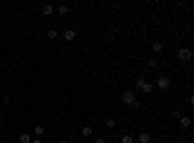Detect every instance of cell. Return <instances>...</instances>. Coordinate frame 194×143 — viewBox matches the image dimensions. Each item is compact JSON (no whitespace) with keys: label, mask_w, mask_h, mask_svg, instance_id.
<instances>
[{"label":"cell","mask_w":194,"mask_h":143,"mask_svg":"<svg viewBox=\"0 0 194 143\" xmlns=\"http://www.w3.org/2000/svg\"><path fill=\"white\" fill-rule=\"evenodd\" d=\"M177 56H179V60H183V62H188L190 58H192V52H190V48H186V46H183V48H179V52H177Z\"/></svg>","instance_id":"obj_1"},{"label":"cell","mask_w":194,"mask_h":143,"mask_svg":"<svg viewBox=\"0 0 194 143\" xmlns=\"http://www.w3.org/2000/svg\"><path fill=\"white\" fill-rule=\"evenodd\" d=\"M136 87H140L144 93H152V91H153V85H152V83H148L144 78H140L138 81H136Z\"/></svg>","instance_id":"obj_2"},{"label":"cell","mask_w":194,"mask_h":143,"mask_svg":"<svg viewBox=\"0 0 194 143\" xmlns=\"http://www.w3.org/2000/svg\"><path fill=\"white\" fill-rule=\"evenodd\" d=\"M157 87L161 89V91L169 89V87H171V79L165 78V75H159V78H157Z\"/></svg>","instance_id":"obj_3"},{"label":"cell","mask_w":194,"mask_h":143,"mask_svg":"<svg viewBox=\"0 0 194 143\" xmlns=\"http://www.w3.org/2000/svg\"><path fill=\"white\" fill-rule=\"evenodd\" d=\"M134 101H136V93L132 91V89H128V91L122 93V102H126V105H132Z\"/></svg>","instance_id":"obj_4"},{"label":"cell","mask_w":194,"mask_h":143,"mask_svg":"<svg viewBox=\"0 0 194 143\" xmlns=\"http://www.w3.org/2000/svg\"><path fill=\"white\" fill-rule=\"evenodd\" d=\"M138 141L140 143H149V141H152V135H149L148 132H142V134L138 135Z\"/></svg>","instance_id":"obj_5"},{"label":"cell","mask_w":194,"mask_h":143,"mask_svg":"<svg viewBox=\"0 0 194 143\" xmlns=\"http://www.w3.org/2000/svg\"><path fill=\"white\" fill-rule=\"evenodd\" d=\"M52 12H55V8H52L51 4H43V14L45 16H51Z\"/></svg>","instance_id":"obj_6"},{"label":"cell","mask_w":194,"mask_h":143,"mask_svg":"<svg viewBox=\"0 0 194 143\" xmlns=\"http://www.w3.org/2000/svg\"><path fill=\"white\" fill-rule=\"evenodd\" d=\"M91 132H93L91 126H83V128H82V135H83V137H89V135H91Z\"/></svg>","instance_id":"obj_7"},{"label":"cell","mask_w":194,"mask_h":143,"mask_svg":"<svg viewBox=\"0 0 194 143\" xmlns=\"http://www.w3.org/2000/svg\"><path fill=\"white\" fill-rule=\"evenodd\" d=\"M179 126H180V128H188V126H190V118H188V116H185V118H180Z\"/></svg>","instance_id":"obj_8"},{"label":"cell","mask_w":194,"mask_h":143,"mask_svg":"<svg viewBox=\"0 0 194 143\" xmlns=\"http://www.w3.org/2000/svg\"><path fill=\"white\" fill-rule=\"evenodd\" d=\"M105 126H107V128H109V129H113V128H115V126H116L115 118H105Z\"/></svg>","instance_id":"obj_9"},{"label":"cell","mask_w":194,"mask_h":143,"mask_svg":"<svg viewBox=\"0 0 194 143\" xmlns=\"http://www.w3.org/2000/svg\"><path fill=\"white\" fill-rule=\"evenodd\" d=\"M43 134H45V126L37 124V126H35V135H39V137H41Z\"/></svg>","instance_id":"obj_10"},{"label":"cell","mask_w":194,"mask_h":143,"mask_svg":"<svg viewBox=\"0 0 194 143\" xmlns=\"http://www.w3.org/2000/svg\"><path fill=\"white\" fill-rule=\"evenodd\" d=\"M64 39H66V41H74V39H76V31H66Z\"/></svg>","instance_id":"obj_11"},{"label":"cell","mask_w":194,"mask_h":143,"mask_svg":"<svg viewBox=\"0 0 194 143\" xmlns=\"http://www.w3.org/2000/svg\"><path fill=\"white\" fill-rule=\"evenodd\" d=\"M120 141H122V143H132V141H134V137H132L130 134H124L122 137H120Z\"/></svg>","instance_id":"obj_12"},{"label":"cell","mask_w":194,"mask_h":143,"mask_svg":"<svg viewBox=\"0 0 194 143\" xmlns=\"http://www.w3.org/2000/svg\"><path fill=\"white\" fill-rule=\"evenodd\" d=\"M19 143H31V137H29V134H22V135H19Z\"/></svg>","instance_id":"obj_13"},{"label":"cell","mask_w":194,"mask_h":143,"mask_svg":"<svg viewBox=\"0 0 194 143\" xmlns=\"http://www.w3.org/2000/svg\"><path fill=\"white\" fill-rule=\"evenodd\" d=\"M152 51L153 52H161L163 51V45H161V43H153V45H152Z\"/></svg>","instance_id":"obj_14"},{"label":"cell","mask_w":194,"mask_h":143,"mask_svg":"<svg viewBox=\"0 0 194 143\" xmlns=\"http://www.w3.org/2000/svg\"><path fill=\"white\" fill-rule=\"evenodd\" d=\"M56 35H58V33H56L55 29H49V31H47V37L49 39H56Z\"/></svg>","instance_id":"obj_15"},{"label":"cell","mask_w":194,"mask_h":143,"mask_svg":"<svg viewBox=\"0 0 194 143\" xmlns=\"http://www.w3.org/2000/svg\"><path fill=\"white\" fill-rule=\"evenodd\" d=\"M66 12H68V8H66V6H58V14H62V16H64Z\"/></svg>","instance_id":"obj_16"},{"label":"cell","mask_w":194,"mask_h":143,"mask_svg":"<svg viewBox=\"0 0 194 143\" xmlns=\"http://www.w3.org/2000/svg\"><path fill=\"white\" fill-rule=\"evenodd\" d=\"M148 66H152V68H153V66H157V60H155V58H149V60H148Z\"/></svg>","instance_id":"obj_17"},{"label":"cell","mask_w":194,"mask_h":143,"mask_svg":"<svg viewBox=\"0 0 194 143\" xmlns=\"http://www.w3.org/2000/svg\"><path fill=\"white\" fill-rule=\"evenodd\" d=\"M130 106H132V108H140V102H138V101H134V102H132Z\"/></svg>","instance_id":"obj_18"},{"label":"cell","mask_w":194,"mask_h":143,"mask_svg":"<svg viewBox=\"0 0 194 143\" xmlns=\"http://www.w3.org/2000/svg\"><path fill=\"white\" fill-rule=\"evenodd\" d=\"M173 116H175V118H180V110H173Z\"/></svg>","instance_id":"obj_19"},{"label":"cell","mask_w":194,"mask_h":143,"mask_svg":"<svg viewBox=\"0 0 194 143\" xmlns=\"http://www.w3.org/2000/svg\"><path fill=\"white\" fill-rule=\"evenodd\" d=\"M95 143H107V139H103V137H99V139H95Z\"/></svg>","instance_id":"obj_20"},{"label":"cell","mask_w":194,"mask_h":143,"mask_svg":"<svg viewBox=\"0 0 194 143\" xmlns=\"http://www.w3.org/2000/svg\"><path fill=\"white\" fill-rule=\"evenodd\" d=\"M31 143H43V139H33Z\"/></svg>","instance_id":"obj_21"},{"label":"cell","mask_w":194,"mask_h":143,"mask_svg":"<svg viewBox=\"0 0 194 143\" xmlns=\"http://www.w3.org/2000/svg\"><path fill=\"white\" fill-rule=\"evenodd\" d=\"M58 143H68V141H66V139H60V141Z\"/></svg>","instance_id":"obj_22"},{"label":"cell","mask_w":194,"mask_h":143,"mask_svg":"<svg viewBox=\"0 0 194 143\" xmlns=\"http://www.w3.org/2000/svg\"><path fill=\"white\" fill-rule=\"evenodd\" d=\"M0 129H2V124H0Z\"/></svg>","instance_id":"obj_23"},{"label":"cell","mask_w":194,"mask_h":143,"mask_svg":"<svg viewBox=\"0 0 194 143\" xmlns=\"http://www.w3.org/2000/svg\"><path fill=\"white\" fill-rule=\"evenodd\" d=\"M0 48H2V46H0Z\"/></svg>","instance_id":"obj_24"}]
</instances>
